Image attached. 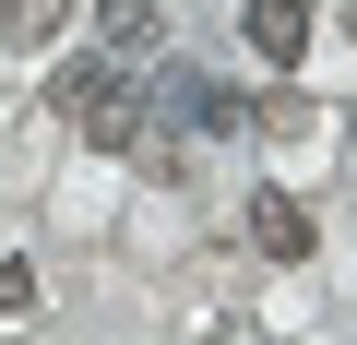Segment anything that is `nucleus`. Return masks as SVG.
Listing matches in <instances>:
<instances>
[{"mask_svg":"<svg viewBox=\"0 0 357 345\" xmlns=\"http://www.w3.org/2000/svg\"><path fill=\"white\" fill-rule=\"evenodd\" d=\"M250 250L262 262H310V203L298 191H250Z\"/></svg>","mask_w":357,"mask_h":345,"instance_id":"1","label":"nucleus"},{"mask_svg":"<svg viewBox=\"0 0 357 345\" xmlns=\"http://www.w3.org/2000/svg\"><path fill=\"white\" fill-rule=\"evenodd\" d=\"M0 36L13 48H60L72 36V0H0Z\"/></svg>","mask_w":357,"mask_h":345,"instance_id":"2","label":"nucleus"},{"mask_svg":"<svg viewBox=\"0 0 357 345\" xmlns=\"http://www.w3.org/2000/svg\"><path fill=\"white\" fill-rule=\"evenodd\" d=\"M96 36H107L119 60H143V48H155V0H96Z\"/></svg>","mask_w":357,"mask_h":345,"instance_id":"3","label":"nucleus"},{"mask_svg":"<svg viewBox=\"0 0 357 345\" xmlns=\"http://www.w3.org/2000/svg\"><path fill=\"white\" fill-rule=\"evenodd\" d=\"M107 95H131V84H119V60H72V72H60V107H72V119H96Z\"/></svg>","mask_w":357,"mask_h":345,"instance_id":"4","label":"nucleus"},{"mask_svg":"<svg viewBox=\"0 0 357 345\" xmlns=\"http://www.w3.org/2000/svg\"><path fill=\"white\" fill-rule=\"evenodd\" d=\"M84 131H96V143H107V155H143V95H107V107H96V119H84Z\"/></svg>","mask_w":357,"mask_h":345,"instance_id":"5","label":"nucleus"},{"mask_svg":"<svg viewBox=\"0 0 357 345\" xmlns=\"http://www.w3.org/2000/svg\"><path fill=\"white\" fill-rule=\"evenodd\" d=\"M36 309V262H0V321H24Z\"/></svg>","mask_w":357,"mask_h":345,"instance_id":"6","label":"nucleus"}]
</instances>
